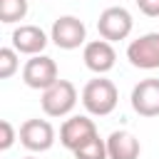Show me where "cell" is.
<instances>
[{"label":"cell","instance_id":"cell-1","mask_svg":"<svg viewBox=\"0 0 159 159\" xmlns=\"http://www.w3.org/2000/svg\"><path fill=\"white\" fill-rule=\"evenodd\" d=\"M119 102V92L114 87L112 80H104V77H97V80H89L82 89V104L89 114L94 117H107L114 112Z\"/></svg>","mask_w":159,"mask_h":159},{"label":"cell","instance_id":"cell-2","mask_svg":"<svg viewBox=\"0 0 159 159\" xmlns=\"http://www.w3.org/2000/svg\"><path fill=\"white\" fill-rule=\"evenodd\" d=\"M42 112L47 117H65L77 104V89L70 80H57L52 87L42 92Z\"/></svg>","mask_w":159,"mask_h":159},{"label":"cell","instance_id":"cell-3","mask_svg":"<svg viewBox=\"0 0 159 159\" xmlns=\"http://www.w3.org/2000/svg\"><path fill=\"white\" fill-rule=\"evenodd\" d=\"M132 27H134V20H132L129 10L127 7H119V5L107 7L99 15V20H97V30H99L102 40H107V42L127 40L129 32H132Z\"/></svg>","mask_w":159,"mask_h":159},{"label":"cell","instance_id":"cell-4","mask_svg":"<svg viewBox=\"0 0 159 159\" xmlns=\"http://www.w3.org/2000/svg\"><path fill=\"white\" fill-rule=\"evenodd\" d=\"M50 40L60 47V50H75L80 45H84L87 40V27L80 17L75 15H62L52 22V30H50Z\"/></svg>","mask_w":159,"mask_h":159},{"label":"cell","instance_id":"cell-5","mask_svg":"<svg viewBox=\"0 0 159 159\" xmlns=\"http://www.w3.org/2000/svg\"><path fill=\"white\" fill-rule=\"evenodd\" d=\"M22 82L30 87V89H47L57 82V65L52 57L47 55H35L25 62L22 67Z\"/></svg>","mask_w":159,"mask_h":159},{"label":"cell","instance_id":"cell-6","mask_svg":"<svg viewBox=\"0 0 159 159\" xmlns=\"http://www.w3.org/2000/svg\"><path fill=\"white\" fill-rule=\"evenodd\" d=\"M127 60L139 70H157L159 67V32H147L129 42Z\"/></svg>","mask_w":159,"mask_h":159},{"label":"cell","instance_id":"cell-7","mask_svg":"<svg viewBox=\"0 0 159 159\" xmlns=\"http://www.w3.org/2000/svg\"><path fill=\"white\" fill-rule=\"evenodd\" d=\"M97 137V124L84 117V114H77V117H70L65 119V124L60 127V142L62 147H67L70 152H77L82 144H87L89 139Z\"/></svg>","mask_w":159,"mask_h":159},{"label":"cell","instance_id":"cell-8","mask_svg":"<svg viewBox=\"0 0 159 159\" xmlns=\"http://www.w3.org/2000/svg\"><path fill=\"white\" fill-rule=\"evenodd\" d=\"M20 142L30 152H47L55 144V129L47 119H27L20 127Z\"/></svg>","mask_w":159,"mask_h":159},{"label":"cell","instance_id":"cell-9","mask_svg":"<svg viewBox=\"0 0 159 159\" xmlns=\"http://www.w3.org/2000/svg\"><path fill=\"white\" fill-rule=\"evenodd\" d=\"M132 109L139 117H157L159 114V80L147 77L132 89Z\"/></svg>","mask_w":159,"mask_h":159},{"label":"cell","instance_id":"cell-10","mask_svg":"<svg viewBox=\"0 0 159 159\" xmlns=\"http://www.w3.org/2000/svg\"><path fill=\"white\" fill-rule=\"evenodd\" d=\"M82 60H84L87 70H92L94 75H104V72H109L114 67L117 52H114L112 42H107V40H92V42L84 45Z\"/></svg>","mask_w":159,"mask_h":159},{"label":"cell","instance_id":"cell-11","mask_svg":"<svg viewBox=\"0 0 159 159\" xmlns=\"http://www.w3.org/2000/svg\"><path fill=\"white\" fill-rule=\"evenodd\" d=\"M12 47L22 55H40L47 47V35L37 25H20L12 30Z\"/></svg>","mask_w":159,"mask_h":159},{"label":"cell","instance_id":"cell-12","mask_svg":"<svg viewBox=\"0 0 159 159\" xmlns=\"http://www.w3.org/2000/svg\"><path fill=\"white\" fill-rule=\"evenodd\" d=\"M139 139L129 132H112L107 137V154L109 159H139Z\"/></svg>","mask_w":159,"mask_h":159},{"label":"cell","instance_id":"cell-13","mask_svg":"<svg viewBox=\"0 0 159 159\" xmlns=\"http://www.w3.org/2000/svg\"><path fill=\"white\" fill-rule=\"evenodd\" d=\"M27 15V0H0V22L12 25L25 20Z\"/></svg>","mask_w":159,"mask_h":159},{"label":"cell","instance_id":"cell-14","mask_svg":"<svg viewBox=\"0 0 159 159\" xmlns=\"http://www.w3.org/2000/svg\"><path fill=\"white\" fill-rule=\"evenodd\" d=\"M77 159H109V154H107V142L104 139H99V134L94 137V139H89L87 144H82L77 152H72Z\"/></svg>","mask_w":159,"mask_h":159},{"label":"cell","instance_id":"cell-15","mask_svg":"<svg viewBox=\"0 0 159 159\" xmlns=\"http://www.w3.org/2000/svg\"><path fill=\"white\" fill-rule=\"evenodd\" d=\"M17 72V50L2 47L0 50V80H10Z\"/></svg>","mask_w":159,"mask_h":159},{"label":"cell","instance_id":"cell-16","mask_svg":"<svg viewBox=\"0 0 159 159\" xmlns=\"http://www.w3.org/2000/svg\"><path fill=\"white\" fill-rule=\"evenodd\" d=\"M12 142H15V129H12V124H10L7 119H2V122H0V149H2V152L10 149Z\"/></svg>","mask_w":159,"mask_h":159},{"label":"cell","instance_id":"cell-17","mask_svg":"<svg viewBox=\"0 0 159 159\" xmlns=\"http://www.w3.org/2000/svg\"><path fill=\"white\" fill-rule=\"evenodd\" d=\"M137 5L147 17H159V0H137Z\"/></svg>","mask_w":159,"mask_h":159},{"label":"cell","instance_id":"cell-18","mask_svg":"<svg viewBox=\"0 0 159 159\" xmlns=\"http://www.w3.org/2000/svg\"><path fill=\"white\" fill-rule=\"evenodd\" d=\"M25 159H37V157H25Z\"/></svg>","mask_w":159,"mask_h":159}]
</instances>
